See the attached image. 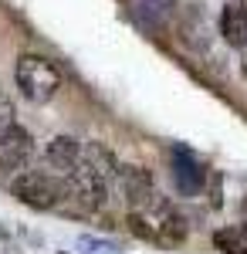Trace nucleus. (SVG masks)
<instances>
[{
	"label": "nucleus",
	"instance_id": "nucleus-9",
	"mask_svg": "<svg viewBox=\"0 0 247 254\" xmlns=\"http://www.w3.org/2000/svg\"><path fill=\"white\" fill-rule=\"evenodd\" d=\"M220 34L230 48H247V10L241 3H227L220 10Z\"/></svg>",
	"mask_w": 247,
	"mask_h": 254
},
{
	"label": "nucleus",
	"instance_id": "nucleus-10",
	"mask_svg": "<svg viewBox=\"0 0 247 254\" xmlns=\"http://www.w3.org/2000/svg\"><path fill=\"white\" fill-rule=\"evenodd\" d=\"M213 248L220 254H247V224H230L213 234Z\"/></svg>",
	"mask_w": 247,
	"mask_h": 254
},
{
	"label": "nucleus",
	"instance_id": "nucleus-7",
	"mask_svg": "<svg viewBox=\"0 0 247 254\" xmlns=\"http://www.w3.org/2000/svg\"><path fill=\"white\" fill-rule=\"evenodd\" d=\"M115 187H119V193L129 200V207H139V203H146L156 193L152 176L142 166H119L115 170Z\"/></svg>",
	"mask_w": 247,
	"mask_h": 254
},
{
	"label": "nucleus",
	"instance_id": "nucleus-4",
	"mask_svg": "<svg viewBox=\"0 0 247 254\" xmlns=\"http://www.w3.org/2000/svg\"><path fill=\"white\" fill-rule=\"evenodd\" d=\"M10 193L31 210H55L64 200V180L55 176L51 170H31L27 166L10 180Z\"/></svg>",
	"mask_w": 247,
	"mask_h": 254
},
{
	"label": "nucleus",
	"instance_id": "nucleus-8",
	"mask_svg": "<svg viewBox=\"0 0 247 254\" xmlns=\"http://www.w3.org/2000/svg\"><path fill=\"white\" fill-rule=\"evenodd\" d=\"M78 153H81V142L71 136H55L44 149V170H51L55 176H64L78 166Z\"/></svg>",
	"mask_w": 247,
	"mask_h": 254
},
{
	"label": "nucleus",
	"instance_id": "nucleus-3",
	"mask_svg": "<svg viewBox=\"0 0 247 254\" xmlns=\"http://www.w3.org/2000/svg\"><path fill=\"white\" fill-rule=\"evenodd\" d=\"M14 78H17L20 95L34 105H44L61 92V71L55 68V61L41 55H20L14 64Z\"/></svg>",
	"mask_w": 247,
	"mask_h": 254
},
{
	"label": "nucleus",
	"instance_id": "nucleus-11",
	"mask_svg": "<svg viewBox=\"0 0 247 254\" xmlns=\"http://www.w3.org/2000/svg\"><path fill=\"white\" fill-rule=\"evenodd\" d=\"M10 126H14V105H10V98L0 92V136H3Z\"/></svg>",
	"mask_w": 247,
	"mask_h": 254
},
{
	"label": "nucleus",
	"instance_id": "nucleus-1",
	"mask_svg": "<svg viewBox=\"0 0 247 254\" xmlns=\"http://www.w3.org/2000/svg\"><path fill=\"white\" fill-rule=\"evenodd\" d=\"M119 163L102 142H85L78 153V166L64 176V200L61 207H71L75 214H92L105 203L115 183Z\"/></svg>",
	"mask_w": 247,
	"mask_h": 254
},
{
	"label": "nucleus",
	"instance_id": "nucleus-6",
	"mask_svg": "<svg viewBox=\"0 0 247 254\" xmlns=\"http://www.w3.org/2000/svg\"><path fill=\"white\" fill-rule=\"evenodd\" d=\"M173 183L183 196H196L207 183V170L186 149H173Z\"/></svg>",
	"mask_w": 247,
	"mask_h": 254
},
{
	"label": "nucleus",
	"instance_id": "nucleus-5",
	"mask_svg": "<svg viewBox=\"0 0 247 254\" xmlns=\"http://www.w3.org/2000/svg\"><path fill=\"white\" fill-rule=\"evenodd\" d=\"M34 159V136L24 129V126H10L3 136H0V173L17 176L20 170H27Z\"/></svg>",
	"mask_w": 247,
	"mask_h": 254
},
{
	"label": "nucleus",
	"instance_id": "nucleus-2",
	"mask_svg": "<svg viewBox=\"0 0 247 254\" xmlns=\"http://www.w3.org/2000/svg\"><path fill=\"white\" fill-rule=\"evenodd\" d=\"M129 227H132L135 234L149 237V241H159V244L183 241V234H186V224H183V217L176 214V207L156 193L146 203L129 207Z\"/></svg>",
	"mask_w": 247,
	"mask_h": 254
},
{
	"label": "nucleus",
	"instance_id": "nucleus-12",
	"mask_svg": "<svg viewBox=\"0 0 247 254\" xmlns=\"http://www.w3.org/2000/svg\"><path fill=\"white\" fill-rule=\"evenodd\" d=\"M244 214H247V200H244Z\"/></svg>",
	"mask_w": 247,
	"mask_h": 254
}]
</instances>
